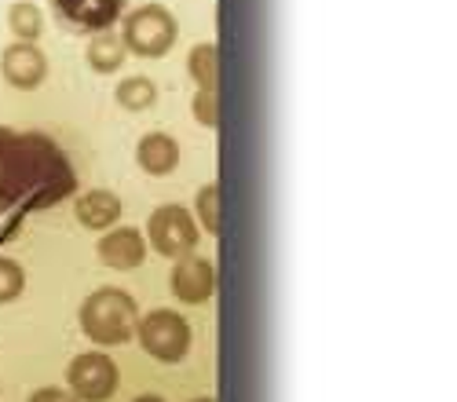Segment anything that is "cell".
Here are the masks:
<instances>
[{
  "label": "cell",
  "instance_id": "6da1fadb",
  "mask_svg": "<svg viewBox=\"0 0 457 402\" xmlns=\"http://www.w3.org/2000/svg\"><path fill=\"white\" fill-rule=\"evenodd\" d=\"M78 191V176L59 143L45 132H15L0 161V205L52 209Z\"/></svg>",
  "mask_w": 457,
  "mask_h": 402
},
{
  "label": "cell",
  "instance_id": "7a4b0ae2",
  "mask_svg": "<svg viewBox=\"0 0 457 402\" xmlns=\"http://www.w3.org/2000/svg\"><path fill=\"white\" fill-rule=\"evenodd\" d=\"M81 329L85 337L99 348H118V344H129L136 337V322H139V308L136 300L129 297L125 289L118 285H99L96 292H88L81 311Z\"/></svg>",
  "mask_w": 457,
  "mask_h": 402
},
{
  "label": "cell",
  "instance_id": "3957f363",
  "mask_svg": "<svg viewBox=\"0 0 457 402\" xmlns=\"http://www.w3.org/2000/svg\"><path fill=\"white\" fill-rule=\"evenodd\" d=\"M121 45L125 52L139 55V59H162L172 52L176 37H179V26L172 19L169 8L162 4H143V8H132L121 22Z\"/></svg>",
  "mask_w": 457,
  "mask_h": 402
},
{
  "label": "cell",
  "instance_id": "277c9868",
  "mask_svg": "<svg viewBox=\"0 0 457 402\" xmlns=\"http://www.w3.org/2000/svg\"><path fill=\"white\" fill-rule=\"evenodd\" d=\"M136 337H139V344H143V351L150 358L169 362V365L183 362L187 351H190V340H195L187 318L179 311H172V308H154L150 315H139Z\"/></svg>",
  "mask_w": 457,
  "mask_h": 402
},
{
  "label": "cell",
  "instance_id": "5b68a950",
  "mask_svg": "<svg viewBox=\"0 0 457 402\" xmlns=\"http://www.w3.org/2000/svg\"><path fill=\"white\" fill-rule=\"evenodd\" d=\"M146 238L162 256L169 260H179V256L195 252L198 242H202V231H198V219L195 212H187L183 205H158L146 219Z\"/></svg>",
  "mask_w": 457,
  "mask_h": 402
},
{
  "label": "cell",
  "instance_id": "8992f818",
  "mask_svg": "<svg viewBox=\"0 0 457 402\" xmlns=\"http://www.w3.org/2000/svg\"><path fill=\"white\" fill-rule=\"evenodd\" d=\"M118 362H113L106 351H85L70 362L66 370V384L78 402H106L113 391H118Z\"/></svg>",
  "mask_w": 457,
  "mask_h": 402
},
{
  "label": "cell",
  "instance_id": "52a82bcc",
  "mask_svg": "<svg viewBox=\"0 0 457 402\" xmlns=\"http://www.w3.org/2000/svg\"><path fill=\"white\" fill-rule=\"evenodd\" d=\"M169 285H172L179 304H190V308L209 304L212 292H216V267H212L209 256L187 252V256H179V260H176Z\"/></svg>",
  "mask_w": 457,
  "mask_h": 402
},
{
  "label": "cell",
  "instance_id": "ba28073f",
  "mask_svg": "<svg viewBox=\"0 0 457 402\" xmlns=\"http://www.w3.org/2000/svg\"><path fill=\"white\" fill-rule=\"evenodd\" d=\"M129 0H55V12L70 33H103L121 19Z\"/></svg>",
  "mask_w": 457,
  "mask_h": 402
},
{
  "label": "cell",
  "instance_id": "9c48e42d",
  "mask_svg": "<svg viewBox=\"0 0 457 402\" xmlns=\"http://www.w3.org/2000/svg\"><path fill=\"white\" fill-rule=\"evenodd\" d=\"M0 73H4V81L12 88L33 92V88H41V81L48 78V55L37 45L15 41V45L4 48V55H0Z\"/></svg>",
  "mask_w": 457,
  "mask_h": 402
},
{
  "label": "cell",
  "instance_id": "30bf717a",
  "mask_svg": "<svg viewBox=\"0 0 457 402\" xmlns=\"http://www.w3.org/2000/svg\"><path fill=\"white\" fill-rule=\"evenodd\" d=\"M96 252H99V264H106L110 271H136L146 260V242L136 227H110L99 238Z\"/></svg>",
  "mask_w": 457,
  "mask_h": 402
},
{
  "label": "cell",
  "instance_id": "8fae6325",
  "mask_svg": "<svg viewBox=\"0 0 457 402\" xmlns=\"http://www.w3.org/2000/svg\"><path fill=\"white\" fill-rule=\"evenodd\" d=\"M73 212H78L81 227H88V231H110L121 219V198L113 194V191H106V187H96V191H85L78 201H73Z\"/></svg>",
  "mask_w": 457,
  "mask_h": 402
},
{
  "label": "cell",
  "instance_id": "7c38bea8",
  "mask_svg": "<svg viewBox=\"0 0 457 402\" xmlns=\"http://www.w3.org/2000/svg\"><path fill=\"white\" fill-rule=\"evenodd\" d=\"M136 161L146 176H169L179 165V143L169 132H146L136 146Z\"/></svg>",
  "mask_w": 457,
  "mask_h": 402
},
{
  "label": "cell",
  "instance_id": "4fadbf2b",
  "mask_svg": "<svg viewBox=\"0 0 457 402\" xmlns=\"http://www.w3.org/2000/svg\"><path fill=\"white\" fill-rule=\"evenodd\" d=\"M85 59H88V66H92L96 73H103V78H106V73H118V70L125 66L129 52H125V45H121V37H118V33L103 29V33H92Z\"/></svg>",
  "mask_w": 457,
  "mask_h": 402
},
{
  "label": "cell",
  "instance_id": "5bb4252c",
  "mask_svg": "<svg viewBox=\"0 0 457 402\" xmlns=\"http://www.w3.org/2000/svg\"><path fill=\"white\" fill-rule=\"evenodd\" d=\"M187 73L190 81L205 92H220V48L216 45H195L187 55Z\"/></svg>",
  "mask_w": 457,
  "mask_h": 402
},
{
  "label": "cell",
  "instance_id": "9a60e30c",
  "mask_svg": "<svg viewBox=\"0 0 457 402\" xmlns=\"http://www.w3.org/2000/svg\"><path fill=\"white\" fill-rule=\"evenodd\" d=\"M113 99H118V106L129 110V114H143V110L158 103V85L150 78H125L113 88Z\"/></svg>",
  "mask_w": 457,
  "mask_h": 402
},
{
  "label": "cell",
  "instance_id": "2e32d148",
  "mask_svg": "<svg viewBox=\"0 0 457 402\" xmlns=\"http://www.w3.org/2000/svg\"><path fill=\"white\" fill-rule=\"evenodd\" d=\"M8 26H12V33L19 37V41L37 45L41 41V33H45V15H41L37 4H29V0H19V4L8 8Z\"/></svg>",
  "mask_w": 457,
  "mask_h": 402
},
{
  "label": "cell",
  "instance_id": "e0dca14e",
  "mask_svg": "<svg viewBox=\"0 0 457 402\" xmlns=\"http://www.w3.org/2000/svg\"><path fill=\"white\" fill-rule=\"evenodd\" d=\"M195 209H198V224L205 234H220V187L216 183H205V187L198 191L195 198Z\"/></svg>",
  "mask_w": 457,
  "mask_h": 402
},
{
  "label": "cell",
  "instance_id": "ac0fdd59",
  "mask_svg": "<svg viewBox=\"0 0 457 402\" xmlns=\"http://www.w3.org/2000/svg\"><path fill=\"white\" fill-rule=\"evenodd\" d=\"M22 289H26V271H22V264L8 260V256H0V304L19 300Z\"/></svg>",
  "mask_w": 457,
  "mask_h": 402
},
{
  "label": "cell",
  "instance_id": "d6986e66",
  "mask_svg": "<svg viewBox=\"0 0 457 402\" xmlns=\"http://www.w3.org/2000/svg\"><path fill=\"white\" fill-rule=\"evenodd\" d=\"M195 118H198V125H205V128H216L220 125V92H205V88H198V95H195Z\"/></svg>",
  "mask_w": 457,
  "mask_h": 402
},
{
  "label": "cell",
  "instance_id": "ffe728a7",
  "mask_svg": "<svg viewBox=\"0 0 457 402\" xmlns=\"http://www.w3.org/2000/svg\"><path fill=\"white\" fill-rule=\"evenodd\" d=\"M29 402H78V398H73V391H66V388H41V391L29 395Z\"/></svg>",
  "mask_w": 457,
  "mask_h": 402
},
{
  "label": "cell",
  "instance_id": "44dd1931",
  "mask_svg": "<svg viewBox=\"0 0 457 402\" xmlns=\"http://www.w3.org/2000/svg\"><path fill=\"white\" fill-rule=\"evenodd\" d=\"M12 139H15V132H12V128H4V125H0V161H4V154H8Z\"/></svg>",
  "mask_w": 457,
  "mask_h": 402
},
{
  "label": "cell",
  "instance_id": "7402d4cb",
  "mask_svg": "<svg viewBox=\"0 0 457 402\" xmlns=\"http://www.w3.org/2000/svg\"><path fill=\"white\" fill-rule=\"evenodd\" d=\"M136 402H165V398H162V395H139Z\"/></svg>",
  "mask_w": 457,
  "mask_h": 402
},
{
  "label": "cell",
  "instance_id": "603a6c76",
  "mask_svg": "<svg viewBox=\"0 0 457 402\" xmlns=\"http://www.w3.org/2000/svg\"><path fill=\"white\" fill-rule=\"evenodd\" d=\"M195 402H212V398H195Z\"/></svg>",
  "mask_w": 457,
  "mask_h": 402
},
{
  "label": "cell",
  "instance_id": "cb8c5ba5",
  "mask_svg": "<svg viewBox=\"0 0 457 402\" xmlns=\"http://www.w3.org/2000/svg\"><path fill=\"white\" fill-rule=\"evenodd\" d=\"M0 212H4V205H0Z\"/></svg>",
  "mask_w": 457,
  "mask_h": 402
}]
</instances>
